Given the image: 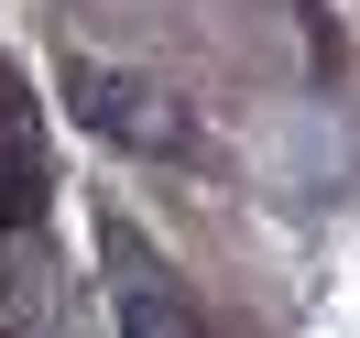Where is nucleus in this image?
Masks as SVG:
<instances>
[{
	"mask_svg": "<svg viewBox=\"0 0 360 338\" xmlns=\"http://www.w3.org/2000/svg\"><path fill=\"white\" fill-rule=\"evenodd\" d=\"M44 207V153H33V98L0 66V219H33Z\"/></svg>",
	"mask_w": 360,
	"mask_h": 338,
	"instance_id": "7ed1b4c3",
	"label": "nucleus"
},
{
	"mask_svg": "<svg viewBox=\"0 0 360 338\" xmlns=\"http://www.w3.org/2000/svg\"><path fill=\"white\" fill-rule=\"evenodd\" d=\"M110 306H120V338H207L197 306L175 294V273H164L131 229H110Z\"/></svg>",
	"mask_w": 360,
	"mask_h": 338,
	"instance_id": "f03ea898",
	"label": "nucleus"
},
{
	"mask_svg": "<svg viewBox=\"0 0 360 338\" xmlns=\"http://www.w3.org/2000/svg\"><path fill=\"white\" fill-rule=\"evenodd\" d=\"M66 98H77V120H88L98 142H120V153H197L186 110L153 88V77H120V66H66Z\"/></svg>",
	"mask_w": 360,
	"mask_h": 338,
	"instance_id": "f257e3e1",
	"label": "nucleus"
}]
</instances>
